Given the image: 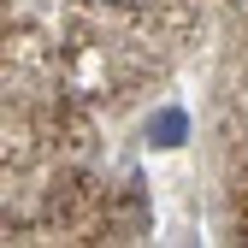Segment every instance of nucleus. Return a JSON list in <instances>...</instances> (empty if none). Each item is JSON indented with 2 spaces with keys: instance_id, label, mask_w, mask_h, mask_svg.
Segmentation results:
<instances>
[{
  "instance_id": "nucleus-1",
  "label": "nucleus",
  "mask_w": 248,
  "mask_h": 248,
  "mask_svg": "<svg viewBox=\"0 0 248 248\" xmlns=\"http://www.w3.org/2000/svg\"><path fill=\"white\" fill-rule=\"evenodd\" d=\"M112 6H124V0H112Z\"/></svg>"
}]
</instances>
